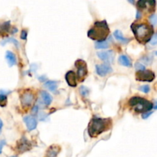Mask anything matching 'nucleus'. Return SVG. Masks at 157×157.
<instances>
[{
    "label": "nucleus",
    "instance_id": "6ab92c4d",
    "mask_svg": "<svg viewBox=\"0 0 157 157\" xmlns=\"http://www.w3.org/2000/svg\"><path fill=\"white\" fill-rule=\"evenodd\" d=\"M148 3H149V1L140 0V1H138L137 3H136V6H137L138 9H146V8H148L149 12L154 11V9H153V8L152 7H149V6H147ZM153 9H154V8H153Z\"/></svg>",
    "mask_w": 157,
    "mask_h": 157
},
{
    "label": "nucleus",
    "instance_id": "0eeeda50",
    "mask_svg": "<svg viewBox=\"0 0 157 157\" xmlns=\"http://www.w3.org/2000/svg\"><path fill=\"white\" fill-rule=\"evenodd\" d=\"M155 74L150 70H144L137 71L136 74V81H148L151 82L154 80Z\"/></svg>",
    "mask_w": 157,
    "mask_h": 157
},
{
    "label": "nucleus",
    "instance_id": "e433bc0d",
    "mask_svg": "<svg viewBox=\"0 0 157 157\" xmlns=\"http://www.w3.org/2000/svg\"><path fill=\"white\" fill-rule=\"evenodd\" d=\"M11 157H16V156H11Z\"/></svg>",
    "mask_w": 157,
    "mask_h": 157
},
{
    "label": "nucleus",
    "instance_id": "c756f323",
    "mask_svg": "<svg viewBox=\"0 0 157 157\" xmlns=\"http://www.w3.org/2000/svg\"><path fill=\"white\" fill-rule=\"evenodd\" d=\"M152 113H153V112H147V113H143V115H142L143 119H147V118H148L152 114Z\"/></svg>",
    "mask_w": 157,
    "mask_h": 157
},
{
    "label": "nucleus",
    "instance_id": "ddd939ff",
    "mask_svg": "<svg viewBox=\"0 0 157 157\" xmlns=\"http://www.w3.org/2000/svg\"><path fill=\"white\" fill-rule=\"evenodd\" d=\"M60 150H61V149L58 146H52L48 150L45 157H57Z\"/></svg>",
    "mask_w": 157,
    "mask_h": 157
},
{
    "label": "nucleus",
    "instance_id": "f257e3e1",
    "mask_svg": "<svg viewBox=\"0 0 157 157\" xmlns=\"http://www.w3.org/2000/svg\"><path fill=\"white\" fill-rule=\"evenodd\" d=\"M110 118L94 117L88 125V134L90 137H97L101 133L110 130L112 127Z\"/></svg>",
    "mask_w": 157,
    "mask_h": 157
},
{
    "label": "nucleus",
    "instance_id": "a878e982",
    "mask_svg": "<svg viewBox=\"0 0 157 157\" xmlns=\"http://www.w3.org/2000/svg\"><path fill=\"white\" fill-rule=\"evenodd\" d=\"M135 67H136V69L137 70V71L145 70V66L143 65L142 64H140V63H139V62L136 63V64H135Z\"/></svg>",
    "mask_w": 157,
    "mask_h": 157
},
{
    "label": "nucleus",
    "instance_id": "393cba45",
    "mask_svg": "<svg viewBox=\"0 0 157 157\" xmlns=\"http://www.w3.org/2000/svg\"><path fill=\"white\" fill-rule=\"evenodd\" d=\"M6 101H7V98L5 95L0 94V106H5L6 104Z\"/></svg>",
    "mask_w": 157,
    "mask_h": 157
},
{
    "label": "nucleus",
    "instance_id": "f8f14e48",
    "mask_svg": "<svg viewBox=\"0 0 157 157\" xmlns=\"http://www.w3.org/2000/svg\"><path fill=\"white\" fill-rule=\"evenodd\" d=\"M6 58L7 60L8 63H9V65L10 67L12 66L15 65L17 64V60L16 57H15V54L13 52H10V51H7L6 54Z\"/></svg>",
    "mask_w": 157,
    "mask_h": 157
},
{
    "label": "nucleus",
    "instance_id": "7ed1b4c3",
    "mask_svg": "<svg viewBox=\"0 0 157 157\" xmlns=\"http://www.w3.org/2000/svg\"><path fill=\"white\" fill-rule=\"evenodd\" d=\"M110 34V29L107 21H100L94 23L93 27L87 32V36L98 41H104Z\"/></svg>",
    "mask_w": 157,
    "mask_h": 157
},
{
    "label": "nucleus",
    "instance_id": "2f4dec72",
    "mask_svg": "<svg viewBox=\"0 0 157 157\" xmlns=\"http://www.w3.org/2000/svg\"><path fill=\"white\" fill-rule=\"evenodd\" d=\"M5 144H6V142H5L4 140L0 141V154L2 153V147Z\"/></svg>",
    "mask_w": 157,
    "mask_h": 157
},
{
    "label": "nucleus",
    "instance_id": "9d476101",
    "mask_svg": "<svg viewBox=\"0 0 157 157\" xmlns=\"http://www.w3.org/2000/svg\"><path fill=\"white\" fill-rule=\"evenodd\" d=\"M26 127H27L28 130L29 131L34 130L37 127V121L34 117L32 116H25L23 118Z\"/></svg>",
    "mask_w": 157,
    "mask_h": 157
},
{
    "label": "nucleus",
    "instance_id": "bb28decb",
    "mask_svg": "<svg viewBox=\"0 0 157 157\" xmlns=\"http://www.w3.org/2000/svg\"><path fill=\"white\" fill-rule=\"evenodd\" d=\"M140 90H142V91L144 92V93H148V92H150V88L148 85H144L142 86V87H140Z\"/></svg>",
    "mask_w": 157,
    "mask_h": 157
},
{
    "label": "nucleus",
    "instance_id": "a211bd4d",
    "mask_svg": "<svg viewBox=\"0 0 157 157\" xmlns=\"http://www.w3.org/2000/svg\"><path fill=\"white\" fill-rule=\"evenodd\" d=\"M57 81H48L47 82L44 83V86L47 89H48L49 90L52 92H55V90H57V87H58V85H57Z\"/></svg>",
    "mask_w": 157,
    "mask_h": 157
},
{
    "label": "nucleus",
    "instance_id": "f03ea898",
    "mask_svg": "<svg viewBox=\"0 0 157 157\" xmlns=\"http://www.w3.org/2000/svg\"><path fill=\"white\" fill-rule=\"evenodd\" d=\"M136 39L141 44H146L151 40L153 35V29L146 23H133L131 25Z\"/></svg>",
    "mask_w": 157,
    "mask_h": 157
},
{
    "label": "nucleus",
    "instance_id": "20e7f679",
    "mask_svg": "<svg viewBox=\"0 0 157 157\" xmlns=\"http://www.w3.org/2000/svg\"><path fill=\"white\" fill-rule=\"evenodd\" d=\"M129 104L133 110L138 113H147L150 112L153 107V104L150 101L140 98V97H133L129 101Z\"/></svg>",
    "mask_w": 157,
    "mask_h": 157
},
{
    "label": "nucleus",
    "instance_id": "c85d7f7f",
    "mask_svg": "<svg viewBox=\"0 0 157 157\" xmlns=\"http://www.w3.org/2000/svg\"><path fill=\"white\" fill-rule=\"evenodd\" d=\"M27 35H28V32L26 30H22L21 33V39H26L27 38Z\"/></svg>",
    "mask_w": 157,
    "mask_h": 157
},
{
    "label": "nucleus",
    "instance_id": "b1692460",
    "mask_svg": "<svg viewBox=\"0 0 157 157\" xmlns=\"http://www.w3.org/2000/svg\"><path fill=\"white\" fill-rule=\"evenodd\" d=\"M80 92H81V95H83L84 97H86L88 95L89 89L87 87L83 86V87H81V88H80Z\"/></svg>",
    "mask_w": 157,
    "mask_h": 157
},
{
    "label": "nucleus",
    "instance_id": "aec40b11",
    "mask_svg": "<svg viewBox=\"0 0 157 157\" xmlns=\"http://www.w3.org/2000/svg\"><path fill=\"white\" fill-rule=\"evenodd\" d=\"M10 29V21H6L0 25V35L8 32Z\"/></svg>",
    "mask_w": 157,
    "mask_h": 157
},
{
    "label": "nucleus",
    "instance_id": "2eb2a0df",
    "mask_svg": "<svg viewBox=\"0 0 157 157\" xmlns=\"http://www.w3.org/2000/svg\"><path fill=\"white\" fill-rule=\"evenodd\" d=\"M98 56L100 59L102 61H107V60L110 59L111 57H113V52L112 51H108V52H98Z\"/></svg>",
    "mask_w": 157,
    "mask_h": 157
},
{
    "label": "nucleus",
    "instance_id": "4be33fe9",
    "mask_svg": "<svg viewBox=\"0 0 157 157\" xmlns=\"http://www.w3.org/2000/svg\"><path fill=\"white\" fill-rule=\"evenodd\" d=\"M10 42L13 43V44H15L17 48L19 46V44H18V41H17L16 39H15L14 38H7V39L3 40V41L1 42V44L2 45H5V44H7V43H10Z\"/></svg>",
    "mask_w": 157,
    "mask_h": 157
},
{
    "label": "nucleus",
    "instance_id": "4468645a",
    "mask_svg": "<svg viewBox=\"0 0 157 157\" xmlns=\"http://www.w3.org/2000/svg\"><path fill=\"white\" fill-rule=\"evenodd\" d=\"M118 61H119V64H121L123 66H125V67H131L132 66V62L131 60L130 59V58L126 55H121L118 58Z\"/></svg>",
    "mask_w": 157,
    "mask_h": 157
},
{
    "label": "nucleus",
    "instance_id": "39448f33",
    "mask_svg": "<svg viewBox=\"0 0 157 157\" xmlns=\"http://www.w3.org/2000/svg\"><path fill=\"white\" fill-rule=\"evenodd\" d=\"M75 65L78 70V80L80 82H82L87 75V64L84 61L79 59L75 61Z\"/></svg>",
    "mask_w": 157,
    "mask_h": 157
},
{
    "label": "nucleus",
    "instance_id": "473e14b6",
    "mask_svg": "<svg viewBox=\"0 0 157 157\" xmlns=\"http://www.w3.org/2000/svg\"><path fill=\"white\" fill-rule=\"evenodd\" d=\"M140 17H141V13H140V12L138 10L137 12H136V18H137V19H139V18H140Z\"/></svg>",
    "mask_w": 157,
    "mask_h": 157
},
{
    "label": "nucleus",
    "instance_id": "f3484780",
    "mask_svg": "<svg viewBox=\"0 0 157 157\" xmlns=\"http://www.w3.org/2000/svg\"><path fill=\"white\" fill-rule=\"evenodd\" d=\"M41 97L42 98L44 103L45 104V105H50L52 101V97L48 92L44 91V90L41 91Z\"/></svg>",
    "mask_w": 157,
    "mask_h": 157
},
{
    "label": "nucleus",
    "instance_id": "423d86ee",
    "mask_svg": "<svg viewBox=\"0 0 157 157\" xmlns=\"http://www.w3.org/2000/svg\"><path fill=\"white\" fill-rule=\"evenodd\" d=\"M20 101H21L22 107L28 108L33 104L34 101H35V95L30 90H25L21 94V97H20Z\"/></svg>",
    "mask_w": 157,
    "mask_h": 157
},
{
    "label": "nucleus",
    "instance_id": "6e6552de",
    "mask_svg": "<svg viewBox=\"0 0 157 157\" xmlns=\"http://www.w3.org/2000/svg\"><path fill=\"white\" fill-rule=\"evenodd\" d=\"M31 144L25 137H22L17 144V150L20 153L28 151L31 149Z\"/></svg>",
    "mask_w": 157,
    "mask_h": 157
},
{
    "label": "nucleus",
    "instance_id": "cd10ccee",
    "mask_svg": "<svg viewBox=\"0 0 157 157\" xmlns=\"http://www.w3.org/2000/svg\"><path fill=\"white\" fill-rule=\"evenodd\" d=\"M150 44L151 45H156L157 44V35H153L150 40Z\"/></svg>",
    "mask_w": 157,
    "mask_h": 157
},
{
    "label": "nucleus",
    "instance_id": "1a4fd4ad",
    "mask_svg": "<svg viewBox=\"0 0 157 157\" xmlns=\"http://www.w3.org/2000/svg\"><path fill=\"white\" fill-rule=\"evenodd\" d=\"M112 67L107 64H98L96 65V71L99 76L104 77L112 72Z\"/></svg>",
    "mask_w": 157,
    "mask_h": 157
},
{
    "label": "nucleus",
    "instance_id": "c9c22d12",
    "mask_svg": "<svg viewBox=\"0 0 157 157\" xmlns=\"http://www.w3.org/2000/svg\"><path fill=\"white\" fill-rule=\"evenodd\" d=\"M155 54H156V55H157V52H156V53H155Z\"/></svg>",
    "mask_w": 157,
    "mask_h": 157
},
{
    "label": "nucleus",
    "instance_id": "412c9836",
    "mask_svg": "<svg viewBox=\"0 0 157 157\" xmlns=\"http://www.w3.org/2000/svg\"><path fill=\"white\" fill-rule=\"evenodd\" d=\"M108 47H109V44L106 41H97V42L95 43V48L98 49H106Z\"/></svg>",
    "mask_w": 157,
    "mask_h": 157
},
{
    "label": "nucleus",
    "instance_id": "f704fd0d",
    "mask_svg": "<svg viewBox=\"0 0 157 157\" xmlns=\"http://www.w3.org/2000/svg\"><path fill=\"white\" fill-rule=\"evenodd\" d=\"M154 107V109H156V110L157 109V101L156 103H155V105H154V107Z\"/></svg>",
    "mask_w": 157,
    "mask_h": 157
},
{
    "label": "nucleus",
    "instance_id": "5701e85b",
    "mask_svg": "<svg viewBox=\"0 0 157 157\" xmlns=\"http://www.w3.org/2000/svg\"><path fill=\"white\" fill-rule=\"evenodd\" d=\"M149 20H150V22L151 23L152 25H157V15L155 14L150 15Z\"/></svg>",
    "mask_w": 157,
    "mask_h": 157
},
{
    "label": "nucleus",
    "instance_id": "dca6fc26",
    "mask_svg": "<svg viewBox=\"0 0 157 157\" xmlns=\"http://www.w3.org/2000/svg\"><path fill=\"white\" fill-rule=\"evenodd\" d=\"M113 35H114V38H116L117 41H121V42L124 43V44H127V43H128L129 41H130V39L124 38V35H123V34H122V32L119 30L115 31L114 33H113Z\"/></svg>",
    "mask_w": 157,
    "mask_h": 157
},
{
    "label": "nucleus",
    "instance_id": "7c9ffc66",
    "mask_svg": "<svg viewBox=\"0 0 157 157\" xmlns=\"http://www.w3.org/2000/svg\"><path fill=\"white\" fill-rule=\"evenodd\" d=\"M143 59H144V62L145 63H147V64H150V63H151V61H152V58H149V57H144V58H143Z\"/></svg>",
    "mask_w": 157,
    "mask_h": 157
},
{
    "label": "nucleus",
    "instance_id": "72a5a7b5",
    "mask_svg": "<svg viewBox=\"0 0 157 157\" xmlns=\"http://www.w3.org/2000/svg\"><path fill=\"white\" fill-rule=\"evenodd\" d=\"M2 127H3V123H2V120L0 119V133H1V132H2Z\"/></svg>",
    "mask_w": 157,
    "mask_h": 157
},
{
    "label": "nucleus",
    "instance_id": "9b49d317",
    "mask_svg": "<svg viewBox=\"0 0 157 157\" xmlns=\"http://www.w3.org/2000/svg\"><path fill=\"white\" fill-rule=\"evenodd\" d=\"M65 79L67 81V84H68L70 87H76L78 83H77V77L75 75V73L72 71H69L68 72H67L65 75Z\"/></svg>",
    "mask_w": 157,
    "mask_h": 157
}]
</instances>
